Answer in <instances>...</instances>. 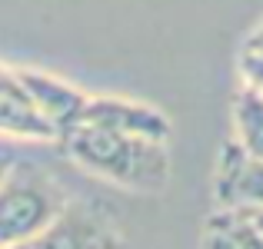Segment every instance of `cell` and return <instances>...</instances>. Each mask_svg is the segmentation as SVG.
Here are the masks:
<instances>
[{
  "mask_svg": "<svg viewBox=\"0 0 263 249\" xmlns=\"http://www.w3.org/2000/svg\"><path fill=\"white\" fill-rule=\"evenodd\" d=\"M263 206V160L243 153L227 140L213 170V210H250Z\"/></svg>",
  "mask_w": 263,
  "mask_h": 249,
  "instance_id": "4",
  "label": "cell"
},
{
  "mask_svg": "<svg viewBox=\"0 0 263 249\" xmlns=\"http://www.w3.org/2000/svg\"><path fill=\"white\" fill-rule=\"evenodd\" d=\"M70 199L60 176L37 160L13 156L0 179V246H20L37 236Z\"/></svg>",
  "mask_w": 263,
  "mask_h": 249,
  "instance_id": "2",
  "label": "cell"
},
{
  "mask_svg": "<svg viewBox=\"0 0 263 249\" xmlns=\"http://www.w3.org/2000/svg\"><path fill=\"white\" fill-rule=\"evenodd\" d=\"M230 120H233L230 140L243 153L263 160V96L247 90V87H240L233 93V103H230Z\"/></svg>",
  "mask_w": 263,
  "mask_h": 249,
  "instance_id": "9",
  "label": "cell"
},
{
  "mask_svg": "<svg viewBox=\"0 0 263 249\" xmlns=\"http://www.w3.org/2000/svg\"><path fill=\"white\" fill-rule=\"evenodd\" d=\"M10 163H13V153L0 147V179H4V173H7V170H10Z\"/></svg>",
  "mask_w": 263,
  "mask_h": 249,
  "instance_id": "12",
  "label": "cell"
},
{
  "mask_svg": "<svg viewBox=\"0 0 263 249\" xmlns=\"http://www.w3.org/2000/svg\"><path fill=\"white\" fill-rule=\"evenodd\" d=\"M0 136L27 143H53L50 123L37 113L27 90L20 87L17 70L7 64H0Z\"/></svg>",
  "mask_w": 263,
  "mask_h": 249,
  "instance_id": "7",
  "label": "cell"
},
{
  "mask_svg": "<svg viewBox=\"0 0 263 249\" xmlns=\"http://www.w3.org/2000/svg\"><path fill=\"white\" fill-rule=\"evenodd\" d=\"M200 249H263V233H257L237 210H213L203 219Z\"/></svg>",
  "mask_w": 263,
  "mask_h": 249,
  "instance_id": "8",
  "label": "cell"
},
{
  "mask_svg": "<svg viewBox=\"0 0 263 249\" xmlns=\"http://www.w3.org/2000/svg\"><path fill=\"white\" fill-rule=\"evenodd\" d=\"M13 70H17V80L27 90L30 103L37 107V113L50 123L53 136H57V130H64L67 123L77 120L80 107L87 100V90H80L77 83L64 77H53L47 70H33V67H13Z\"/></svg>",
  "mask_w": 263,
  "mask_h": 249,
  "instance_id": "6",
  "label": "cell"
},
{
  "mask_svg": "<svg viewBox=\"0 0 263 249\" xmlns=\"http://www.w3.org/2000/svg\"><path fill=\"white\" fill-rule=\"evenodd\" d=\"M77 120L100 123V127L123 130V133H137V136H150V140H170V133H174V123L160 107L143 100H127V96L87 93Z\"/></svg>",
  "mask_w": 263,
  "mask_h": 249,
  "instance_id": "5",
  "label": "cell"
},
{
  "mask_svg": "<svg viewBox=\"0 0 263 249\" xmlns=\"http://www.w3.org/2000/svg\"><path fill=\"white\" fill-rule=\"evenodd\" d=\"M0 249H20V246H0Z\"/></svg>",
  "mask_w": 263,
  "mask_h": 249,
  "instance_id": "13",
  "label": "cell"
},
{
  "mask_svg": "<svg viewBox=\"0 0 263 249\" xmlns=\"http://www.w3.org/2000/svg\"><path fill=\"white\" fill-rule=\"evenodd\" d=\"M53 143L64 153V160L137 196H160L174 179L167 140H150V136L123 133L100 123L73 120L64 130H57Z\"/></svg>",
  "mask_w": 263,
  "mask_h": 249,
  "instance_id": "1",
  "label": "cell"
},
{
  "mask_svg": "<svg viewBox=\"0 0 263 249\" xmlns=\"http://www.w3.org/2000/svg\"><path fill=\"white\" fill-rule=\"evenodd\" d=\"M20 249H123L120 213L97 196H70L64 210Z\"/></svg>",
  "mask_w": 263,
  "mask_h": 249,
  "instance_id": "3",
  "label": "cell"
},
{
  "mask_svg": "<svg viewBox=\"0 0 263 249\" xmlns=\"http://www.w3.org/2000/svg\"><path fill=\"white\" fill-rule=\"evenodd\" d=\"M257 233H263V206H250V210H237Z\"/></svg>",
  "mask_w": 263,
  "mask_h": 249,
  "instance_id": "11",
  "label": "cell"
},
{
  "mask_svg": "<svg viewBox=\"0 0 263 249\" xmlns=\"http://www.w3.org/2000/svg\"><path fill=\"white\" fill-rule=\"evenodd\" d=\"M237 73H240V87H247V90L263 96V20L240 40Z\"/></svg>",
  "mask_w": 263,
  "mask_h": 249,
  "instance_id": "10",
  "label": "cell"
}]
</instances>
